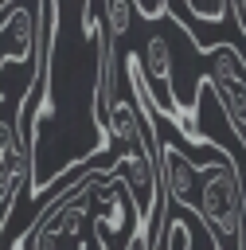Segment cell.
<instances>
[{"mask_svg":"<svg viewBox=\"0 0 246 250\" xmlns=\"http://www.w3.org/2000/svg\"><path fill=\"white\" fill-rule=\"evenodd\" d=\"M191 211L203 219V227H207L215 246H223V242L238 246L246 203H242L238 164L223 148H211V160L203 168H195V207Z\"/></svg>","mask_w":246,"mask_h":250,"instance_id":"cell-1","label":"cell"},{"mask_svg":"<svg viewBox=\"0 0 246 250\" xmlns=\"http://www.w3.org/2000/svg\"><path fill=\"white\" fill-rule=\"evenodd\" d=\"M184 4H187V12H184L180 23H184V27H195V23H215V20H223L234 0H184Z\"/></svg>","mask_w":246,"mask_h":250,"instance_id":"cell-2","label":"cell"}]
</instances>
